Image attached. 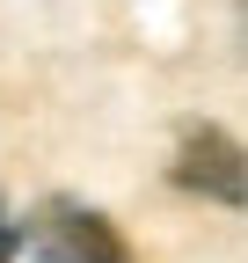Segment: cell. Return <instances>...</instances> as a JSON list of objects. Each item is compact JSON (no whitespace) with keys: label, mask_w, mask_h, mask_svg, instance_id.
<instances>
[{"label":"cell","mask_w":248,"mask_h":263,"mask_svg":"<svg viewBox=\"0 0 248 263\" xmlns=\"http://www.w3.org/2000/svg\"><path fill=\"white\" fill-rule=\"evenodd\" d=\"M175 190L204 205H248V146L219 124H190L175 146Z\"/></svg>","instance_id":"cell-1"},{"label":"cell","mask_w":248,"mask_h":263,"mask_svg":"<svg viewBox=\"0 0 248 263\" xmlns=\"http://www.w3.org/2000/svg\"><path fill=\"white\" fill-rule=\"evenodd\" d=\"M15 256H22V227L0 212V263H15Z\"/></svg>","instance_id":"cell-3"},{"label":"cell","mask_w":248,"mask_h":263,"mask_svg":"<svg viewBox=\"0 0 248 263\" xmlns=\"http://www.w3.org/2000/svg\"><path fill=\"white\" fill-rule=\"evenodd\" d=\"M241 37H248V0H241Z\"/></svg>","instance_id":"cell-4"},{"label":"cell","mask_w":248,"mask_h":263,"mask_svg":"<svg viewBox=\"0 0 248 263\" xmlns=\"http://www.w3.org/2000/svg\"><path fill=\"white\" fill-rule=\"evenodd\" d=\"M29 249H37V263H132L124 234L102 212L73 205V197H51V205L29 219Z\"/></svg>","instance_id":"cell-2"}]
</instances>
